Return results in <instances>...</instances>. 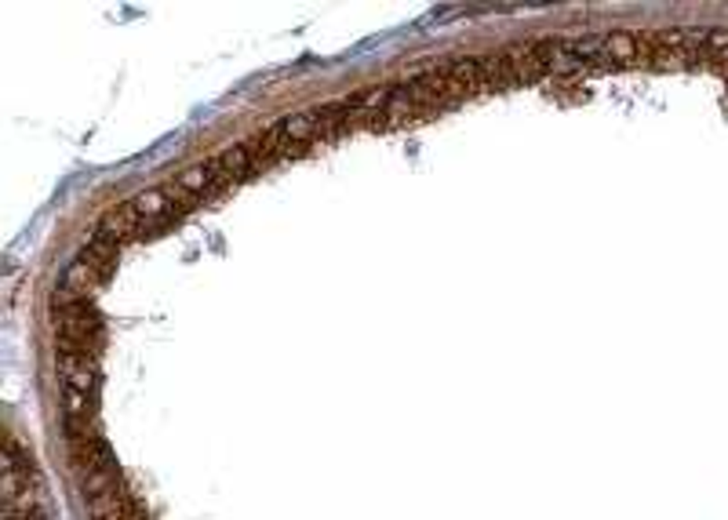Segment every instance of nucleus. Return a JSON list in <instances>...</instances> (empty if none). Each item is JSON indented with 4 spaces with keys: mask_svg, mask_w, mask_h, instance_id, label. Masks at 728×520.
<instances>
[{
    "mask_svg": "<svg viewBox=\"0 0 728 520\" xmlns=\"http://www.w3.org/2000/svg\"><path fill=\"white\" fill-rule=\"evenodd\" d=\"M51 327H55L58 338H106L103 335V317L92 306V299L51 309Z\"/></svg>",
    "mask_w": 728,
    "mask_h": 520,
    "instance_id": "f257e3e1",
    "label": "nucleus"
},
{
    "mask_svg": "<svg viewBox=\"0 0 728 520\" xmlns=\"http://www.w3.org/2000/svg\"><path fill=\"white\" fill-rule=\"evenodd\" d=\"M58 375H62V386L80 390V393H92V397H95V386H99V361L58 354Z\"/></svg>",
    "mask_w": 728,
    "mask_h": 520,
    "instance_id": "f03ea898",
    "label": "nucleus"
},
{
    "mask_svg": "<svg viewBox=\"0 0 728 520\" xmlns=\"http://www.w3.org/2000/svg\"><path fill=\"white\" fill-rule=\"evenodd\" d=\"M274 131L288 142V146H295V142H306V139H313V135H320V121H317V113L310 110V113H292V117H284V121H277L274 124Z\"/></svg>",
    "mask_w": 728,
    "mask_h": 520,
    "instance_id": "7ed1b4c3",
    "label": "nucleus"
},
{
    "mask_svg": "<svg viewBox=\"0 0 728 520\" xmlns=\"http://www.w3.org/2000/svg\"><path fill=\"white\" fill-rule=\"evenodd\" d=\"M219 164H222V171L233 179V183H240V179H252L256 171H252V157H248V149L245 146H229L222 157H219Z\"/></svg>",
    "mask_w": 728,
    "mask_h": 520,
    "instance_id": "20e7f679",
    "label": "nucleus"
},
{
    "mask_svg": "<svg viewBox=\"0 0 728 520\" xmlns=\"http://www.w3.org/2000/svg\"><path fill=\"white\" fill-rule=\"evenodd\" d=\"M113 484H121V470H117V462H110V466H103V470H92L88 477H80V491H85V498H95V495L110 491Z\"/></svg>",
    "mask_w": 728,
    "mask_h": 520,
    "instance_id": "39448f33",
    "label": "nucleus"
},
{
    "mask_svg": "<svg viewBox=\"0 0 728 520\" xmlns=\"http://www.w3.org/2000/svg\"><path fill=\"white\" fill-rule=\"evenodd\" d=\"M66 418H95V397L66 386Z\"/></svg>",
    "mask_w": 728,
    "mask_h": 520,
    "instance_id": "423d86ee",
    "label": "nucleus"
},
{
    "mask_svg": "<svg viewBox=\"0 0 728 520\" xmlns=\"http://www.w3.org/2000/svg\"><path fill=\"white\" fill-rule=\"evenodd\" d=\"M634 55H637V37H630V33L605 37V58H634Z\"/></svg>",
    "mask_w": 728,
    "mask_h": 520,
    "instance_id": "0eeeda50",
    "label": "nucleus"
},
{
    "mask_svg": "<svg viewBox=\"0 0 728 520\" xmlns=\"http://www.w3.org/2000/svg\"><path fill=\"white\" fill-rule=\"evenodd\" d=\"M706 48L728 51V30H706Z\"/></svg>",
    "mask_w": 728,
    "mask_h": 520,
    "instance_id": "6e6552de",
    "label": "nucleus"
},
{
    "mask_svg": "<svg viewBox=\"0 0 728 520\" xmlns=\"http://www.w3.org/2000/svg\"><path fill=\"white\" fill-rule=\"evenodd\" d=\"M131 520H149V513H146V509H142V513H135V516H131Z\"/></svg>",
    "mask_w": 728,
    "mask_h": 520,
    "instance_id": "1a4fd4ad",
    "label": "nucleus"
}]
</instances>
